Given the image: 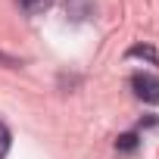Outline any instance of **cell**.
<instances>
[{"label":"cell","mask_w":159,"mask_h":159,"mask_svg":"<svg viewBox=\"0 0 159 159\" xmlns=\"http://www.w3.org/2000/svg\"><path fill=\"white\" fill-rule=\"evenodd\" d=\"M131 88L137 94V100L143 103H159V78L150 72H134L131 75Z\"/></svg>","instance_id":"obj_1"},{"label":"cell","mask_w":159,"mask_h":159,"mask_svg":"<svg viewBox=\"0 0 159 159\" xmlns=\"http://www.w3.org/2000/svg\"><path fill=\"white\" fill-rule=\"evenodd\" d=\"M10 143H13V134H10V128L0 122V159H7V153H10Z\"/></svg>","instance_id":"obj_4"},{"label":"cell","mask_w":159,"mask_h":159,"mask_svg":"<svg viewBox=\"0 0 159 159\" xmlns=\"http://www.w3.org/2000/svg\"><path fill=\"white\" fill-rule=\"evenodd\" d=\"M128 56H147L150 62H159V53H156L153 47H131V50H128Z\"/></svg>","instance_id":"obj_5"},{"label":"cell","mask_w":159,"mask_h":159,"mask_svg":"<svg viewBox=\"0 0 159 159\" xmlns=\"http://www.w3.org/2000/svg\"><path fill=\"white\" fill-rule=\"evenodd\" d=\"M16 3L22 7L25 16H41V13H47L53 7V0H16Z\"/></svg>","instance_id":"obj_2"},{"label":"cell","mask_w":159,"mask_h":159,"mask_svg":"<svg viewBox=\"0 0 159 159\" xmlns=\"http://www.w3.org/2000/svg\"><path fill=\"white\" fill-rule=\"evenodd\" d=\"M116 150H122V153H134V150H137V134H122V137L116 140Z\"/></svg>","instance_id":"obj_3"}]
</instances>
